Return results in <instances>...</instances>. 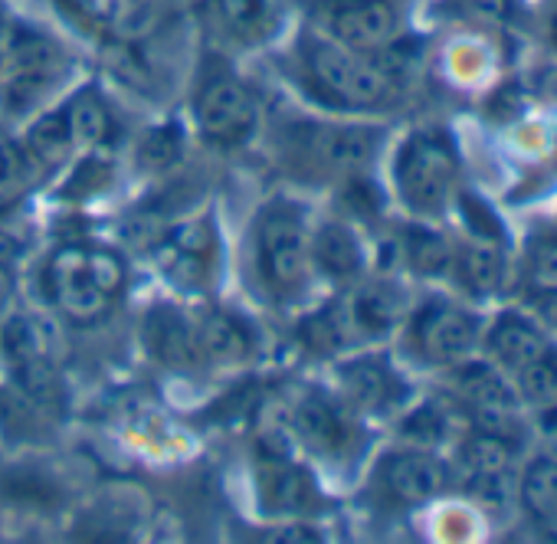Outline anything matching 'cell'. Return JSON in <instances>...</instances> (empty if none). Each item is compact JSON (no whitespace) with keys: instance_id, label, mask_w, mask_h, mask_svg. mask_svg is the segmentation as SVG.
Listing matches in <instances>:
<instances>
[{"instance_id":"34","label":"cell","mask_w":557,"mask_h":544,"mask_svg":"<svg viewBox=\"0 0 557 544\" xmlns=\"http://www.w3.org/2000/svg\"><path fill=\"white\" fill-rule=\"evenodd\" d=\"M86 256H89V269H92V280L99 283V289L109 299L119 296L125 289V280H128L125 259L115 249H89V246H86Z\"/></svg>"},{"instance_id":"31","label":"cell","mask_w":557,"mask_h":544,"mask_svg":"<svg viewBox=\"0 0 557 544\" xmlns=\"http://www.w3.org/2000/svg\"><path fill=\"white\" fill-rule=\"evenodd\" d=\"M518 374V391L528 404L547 410V407H557V351L547 348L537 361L524 364Z\"/></svg>"},{"instance_id":"25","label":"cell","mask_w":557,"mask_h":544,"mask_svg":"<svg viewBox=\"0 0 557 544\" xmlns=\"http://www.w3.org/2000/svg\"><path fill=\"white\" fill-rule=\"evenodd\" d=\"M407 262L420 272V276H446L453 269V246L443 233L430 230V226H407L404 230V243H400Z\"/></svg>"},{"instance_id":"12","label":"cell","mask_w":557,"mask_h":544,"mask_svg":"<svg viewBox=\"0 0 557 544\" xmlns=\"http://www.w3.org/2000/svg\"><path fill=\"white\" fill-rule=\"evenodd\" d=\"M377 482L391 502L423 505L446 489V469L426 449H404V453H391L377 466Z\"/></svg>"},{"instance_id":"7","label":"cell","mask_w":557,"mask_h":544,"mask_svg":"<svg viewBox=\"0 0 557 544\" xmlns=\"http://www.w3.org/2000/svg\"><path fill=\"white\" fill-rule=\"evenodd\" d=\"M47 286L53 302L60 306V312L79 325H92L106 316L109 309V296L99 289V283L92 280V269H89V256L86 246H60L50 256L47 265Z\"/></svg>"},{"instance_id":"37","label":"cell","mask_w":557,"mask_h":544,"mask_svg":"<svg viewBox=\"0 0 557 544\" xmlns=\"http://www.w3.org/2000/svg\"><path fill=\"white\" fill-rule=\"evenodd\" d=\"M181 158V138L174 128H161V132H151L141 145V161L148 168H168Z\"/></svg>"},{"instance_id":"21","label":"cell","mask_w":557,"mask_h":544,"mask_svg":"<svg viewBox=\"0 0 557 544\" xmlns=\"http://www.w3.org/2000/svg\"><path fill=\"white\" fill-rule=\"evenodd\" d=\"M4 355L17 364H30V361H53V348H57V338H53V329L37 319V316H17L8 322L4 329Z\"/></svg>"},{"instance_id":"42","label":"cell","mask_w":557,"mask_h":544,"mask_svg":"<svg viewBox=\"0 0 557 544\" xmlns=\"http://www.w3.org/2000/svg\"><path fill=\"white\" fill-rule=\"evenodd\" d=\"M190 4H197V8H207V4H213V0H190Z\"/></svg>"},{"instance_id":"41","label":"cell","mask_w":557,"mask_h":544,"mask_svg":"<svg viewBox=\"0 0 557 544\" xmlns=\"http://www.w3.org/2000/svg\"><path fill=\"white\" fill-rule=\"evenodd\" d=\"M14 296V280H11V272L0 265V309L8 306V299Z\"/></svg>"},{"instance_id":"17","label":"cell","mask_w":557,"mask_h":544,"mask_svg":"<svg viewBox=\"0 0 557 544\" xmlns=\"http://www.w3.org/2000/svg\"><path fill=\"white\" fill-rule=\"evenodd\" d=\"M364 265V249L348 223H322L312 236V269L335 283L355 280Z\"/></svg>"},{"instance_id":"36","label":"cell","mask_w":557,"mask_h":544,"mask_svg":"<svg viewBox=\"0 0 557 544\" xmlns=\"http://www.w3.org/2000/svg\"><path fill=\"white\" fill-rule=\"evenodd\" d=\"M528 269L537 286H544V289L557 286V236H541L531 243Z\"/></svg>"},{"instance_id":"28","label":"cell","mask_w":557,"mask_h":544,"mask_svg":"<svg viewBox=\"0 0 557 544\" xmlns=\"http://www.w3.org/2000/svg\"><path fill=\"white\" fill-rule=\"evenodd\" d=\"M459 462H462L466 485H472V482H479V479L505 475L508 466H511V443L502 440V436L475 433V436L459 449Z\"/></svg>"},{"instance_id":"2","label":"cell","mask_w":557,"mask_h":544,"mask_svg":"<svg viewBox=\"0 0 557 544\" xmlns=\"http://www.w3.org/2000/svg\"><path fill=\"white\" fill-rule=\"evenodd\" d=\"M296 57L306 73V83L332 106L374 109L391 92V76L381 66L361 60L358 50H348L332 37L302 34Z\"/></svg>"},{"instance_id":"19","label":"cell","mask_w":557,"mask_h":544,"mask_svg":"<svg viewBox=\"0 0 557 544\" xmlns=\"http://www.w3.org/2000/svg\"><path fill=\"white\" fill-rule=\"evenodd\" d=\"M197 351L210 364H239L252 351V335L239 319L216 312L197 325Z\"/></svg>"},{"instance_id":"5","label":"cell","mask_w":557,"mask_h":544,"mask_svg":"<svg viewBox=\"0 0 557 544\" xmlns=\"http://www.w3.org/2000/svg\"><path fill=\"white\" fill-rule=\"evenodd\" d=\"M194 119L207 141L243 145L256 132L259 106L249 86L239 76H233L226 66H220L200 79V89L194 96Z\"/></svg>"},{"instance_id":"39","label":"cell","mask_w":557,"mask_h":544,"mask_svg":"<svg viewBox=\"0 0 557 544\" xmlns=\"http://www.w3.org/2000/svg\"><path fill=\"white\" fill-rule=\"evenodd\" d=\"M17 34H21V27H17V24H11L4 14H0V70L8 66V60H11V53H14Z\"/></svg>"},{"instance_id":"14","label":"cell","mask_w":557,"mask_h":544,"mask_svg":"<svg viewBox=\"0 0 557 544\" xmlns=\"http://www.w3.org/2000/svg\"><path fill=\"white\" fill-rule=\"evenodd\" d=\"M338 381H342V391H345L348 404L364 410V413H387V410L400 407L404 397H407L404 381L377 355H364V358H355V361L342 364Z\"/></svg>"},{"instance_id":"27","label":"cell","mask_w":557,"mask_h":544,"mask_svg":"<svg viewBox=\"0 0 557 544\" xmlns=\"http://www.w3.org/2000/svg\"><path fill=\"white\" fill-rule=\"evenodd\" d=\"M521 505L537 518V521H554L557 518V459L554 456H537L528 462L521 472Z\"/></svg>"},{"instance_id":"9","label":"cell","mask_w":557,"mask_h":544,"mask_svg":"<svg viewBox=\"0 0 557 544\" xmlns=\"http://www.w3.org/2000/svg\"><path fill=\"white\" fill-rule=\"evenodd\" d=\"M256 498L265 515L302 518L322 511V492L306 466L293 456H262L256 469Z\"/></svg>"},{"instance_id":"13","label":"cell","mask_w":557,"mask_h":544,"mask_svg":"<svg viewBox=\"0 0 557 544\" xmlns=\"http://www.w3.org/2000/svg\"><path fill=\"white\" fill-rule=\"evenodd\" d=\"M329 30L348 50H377L397 37V14L387 0H342L329 17Z\"/></svg>"},{"instance_id":"38","label":"cell","mask_w":557,"mask_h":544,"mask_svg":"<svg viewBox=\"0 0 557 544\" xmlns=\"http://www.w3.org/2000/svg\"><path fill=\"white\" fill-rule=\"evenodd\" d=\"M348 200H351V207H355L358 213H364V217H374V213L381 210V194H377V187L368 184V181H361V177H351Z\"/></svg>"},{"instance_id":"6","label":"cell","mask_w":557,"mask_h":544,"mask_svg":"<svg viewBox=\"0 0 557 544\" xmlns=\"http://www.w3.org/2000/svg\"><path fill=\"white\" fill-rule=\"evenodd\" d=\"M289 141L296 154L319 168V171H335V174H358L368 168L377 154L381 145V128L371 125H293Z\"/></svg>"},{"instance_id":"1","label":"cell","mask_w":557,"mask_h":544,"mask_svg":"<svg viewBox=\"0 0 557 544\" xmlns=\"http://www.w3.org/2000/svg\"><path fill=\"white\" fill-rule=\"evenodd\" d=\"M256 276L269 299L299 302L312 280V236L306 217L289 200H272L259 210L252 230Z\"/></svg>"},{"instance_id":"15","label":"cell","mask_w":557,"mask_h":544,"mask_svg":"<svg viewBox=\"0 0 557 544\" xmlns=\"http://www.w3.org/2000/svg\"><path fill=\"white\" fill-rule=\"evenodd\" d=\"M345 325L351 332V342L358 338H384L394 332V325L404 319V296L391 283H368L345 296L342 302Z\"/></svg>"},{"instance_id":"11","label":"cell","mask_w":557,"mask_h":544,"mask_svg":"<svg viewBox=\"0 0 557 544\" xmlns=\"http://www.w3.org/2000/svg\"><path fill=\"white\" fill-rule=\"evenodd\" d=\"M168 280L181 289H207L216 265V226L207 217L174 226L158 252Z\"/></svg>"},{"instance_id":"32","label":"cell","mask_w":557,"mask_h":544,"mask_svg":"<svg viewBox=\"0 0 557 544\" xmlns=\"http://www.w3.org/2000/svg\"><path fill=\"white\" fill-rule=\"evenodd\" d=\"M17 378L24 384L27 400H34L37 407H63V381L53 371V361H30V364H17Z\"/></svg>"},{"instance_id":"3","label":"cell","mask_w":557,"mask_h":544,"mask_svg":"<svg viewBox=\"0 0 557 544\" xmlns=\"http://www.w3.org/2000/svg\"><path fill=\"white\" fill-rule=\"evenodd\" d=\"M459 158L443 132L410 135L394 161V181L404 203L417 213H436L453 194Z\"/></svg>"},{"instance_id":"35","label":"cell","mask_w":557,"mask_h":544,"mask_svg":"<svg viewBox=\"0 0 557 544\" xmlns=\"http://www.w3.org/2000/svg\"><path fill=\"white\" fill-rule=\"evenodd\" d=\"M404 436L413 440L417 446H436L446 436V420L436 407H420L417 413H410L404 420Z\"/></svg>"},{"instance_id":"26","label":"cell","mask_w":557,"mask_h":544,"mask_svg":"<svg viewBox=\"0 0 557 544\" xmlns=\"http://www.w3.org/2000/svg\"><path fill=\"white\" fill-rule=\"evenodd\" d=\"M76 148L73 141V128H70V119H66V109L60 112H47L40 115L30 132H27V154L47 168H57L70 158V151Z\"/></svg>"},{"instance_id":"33","label":"cell","mask_w":557,"mask_h":544,"mask_svg":"<svg viewBox=\"0 0 557 544\" xmlns=\"http://www.w3.org/2000/svg\"><path fill=\"white\" fill-rule=\"evenodd\" d=\"M459 213H462V223L469 226V233H472L475 239H485V243H502V239H505L502 220L492 213V207H488L482 197L462 190V194H459Z\"/></svg>"},{"instance_id":"29","label":"cell","mask_w":557,"mask_h":544,"mask_svg":"<svg viewBox=\"0 0 557 544\" xmlns=\"http://www.w3.org/2000/svg\"><path fill=\"white\" fill-rule=\"evenodd\" d=\"M34 184L30 154L14 138L0 135V213L17 207Z\"/></svg>"},{"instance_id":"24","label":"cell","mask_w":557,"mask_h":544,"mask_svg":"<svg viewBox=\"0 0 557 544\" xmlns=\"http://www.w3.org/2000/svg\"><path fill=\"white\" fill-rule=\"evenodd\" d=\"M456 394L466 407H518L508 381L488 364H466L456 371Z\"/></svg>"},{"instance_id":"20","label":"cell","mask_w":557,"mask_h":544,"mask_svg":"<svg viewBox=\"0 0 557 544\" xmlns=\"http://www.w3.org/2000/svg\"><path fill=\"white\" fill-rule=\"evenodd\" d=\"M453 269H459V283L472 293V296H492L502 286L505 276V262L498 252V243H472L466 249L456 252Z\"/></svg>"},{"instance_id":"30","label":"cell","mask_w":557,"mask_h":544,"mask_svg":"<svg viewBox=\"0 0 557 544\" xmlns=\"http://www.w3.org/2000/svg\"><path fill=\"white\" fill-rule=\"evenodd\" d=\"M302 342L309 351L315 355H335L342 351L345 345H351V332L345 325V316H342V306L332 302L325 306L322 312H315L312 319H306L302 325Z\"/></svg>"},{"instance_id":"4","label":"cell","mask_w":557,"mask_h":544,"mask_svg":"<svg viewBox=\"0 0 557 544\" xmlns=\"http://www.w3.org/2000/svg\"><path fill=\"white\" fill-rule=\"evenodd\" d=\"M66 73V53L44 34L21 30L8 66L0 70V112L27 115Z\"/></svg>"},{"instance_id":"10","label":"cell","mask_w":557,"mask_h":544,"mask_svg":"<svg viewBox=\"0 0 557 544\" xmlns=\"http://www.w3.org/2000/svg\"><path fill=\"white\" fill-rule=\"evenodd\" d=\"M410 342L430 364H459L479 345V319L456 306L433 302L413 319Z\"/></svg>"},{"instance_id":"16","label":"cell","mask_w":557,"mask_h":544,"mask_svg":"<svg viewBox=\"0 0 557 544\" xmlns=\"http://www.w3.org/2000/svg\"><path fill=\"white\" fill-rule=\"evenodd\" d=\"M148 351L168 368H194L200 361L197 351V325H190L177 309H154L145 325Z\"/></svg>"},{"instance_id":"18","label":"cell","mask_w":557,"mask_h":544,"mask_svg":"<svg viewBox=\"0 0 557 544\" xmlns=\"http://www.w3.org/2000/svg\"><path fill=\"white\" fill-rule=\"evenodd\" d=\"M547 338L541 335L537 325L518 319V316H502L492 332H488V351L508 368V371H521L524 364L537 361L547 351Z\"/></svg>"},{"instance_id":"23","label":"cell","mask_w":557,"mask_h":544,"mask_svg":"<svg viewBox=\"0 0 557 544\" xmlns=\"http://www.w3.org/2000/svg\"><path fill=\"white\" fill-rule=\"evenodd\" d=\"M223 21L243 44H262L278 30V11L272 0H216Z\"/></svg>"},{"instance_id":"8","label":"cell","mask_w":557,"mask_h":544,"mask_svg":"<svg viewBox=\"0 0 557 544\" xmlns=\"http://www.w3.org/2000/svg\"><path fill=\"white\" fill-rule=\"evenodd\" d=\"M289 413H293L296 443H302L315 456H322V459H345V456L358 453L361 430L348 417V410L338 407L335 400H329L322 394H306L296 407H289Z\"/></svg>"},{"instance_id":"40","label":"cell","mask_w":557,"mask_h":544,"mask_svg":"<svg viewBox=\"0 0 557 544\" xmlns=\"http://www.w3.org/2000/svg\"><path fill=\"white\" fill-rule=\"evenodd\" d=\"M537 312H541V319H544L550 329H557V286H550V289L541 296V302H537Z\"/></svg>"},{"instance_id":"22","label":"cell","mask_w":557,"mask_h":544,"mask_svg":"<svg viewBox=\"0 0 557 544\" xmlns=\"http://www.w3.org/2000/svg\"><path fill=\"white\" fill-rule=\"evenodd\" d=\"M66 119H70V128H73V141L86 151H96L109 141V132H112V115L102 102V96L96 89H83L76 92L66 106Z\"/></svg>"}]
</instances>
